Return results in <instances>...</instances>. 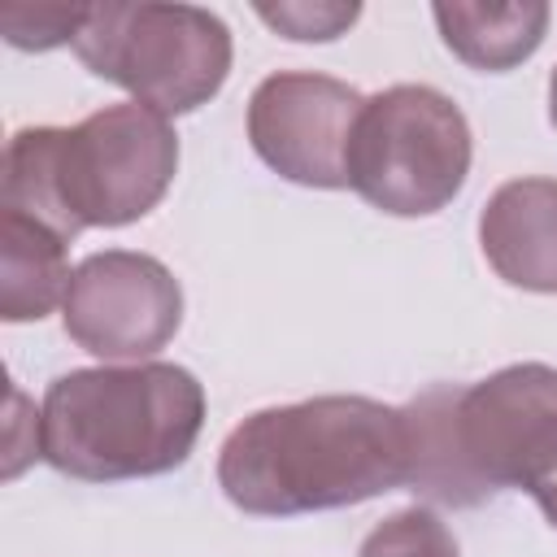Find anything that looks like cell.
Listing matches in <instances>:
<instances>
[{
    "instance_id": "1",
    "label": "cell",
    "mask_w": 557,
    "mask_h": 557,
    "mask_svg": "<svg viewBox=\"0 0 557 557\" xmlns=\"http://www.w3.org/2000/svg\"><path fill=\"white\" fill-rule=\"evenodd\" d=\"M409 479L400 409L370 396H313L257 409L218 453L226 500L257 518L361 505Z\"/></svg>"
},
{
    "instance_id": "2",
    "label": "cell",
    "mask_w": 557,
    "mask_h": 557,
    "mask_svg": "<svg viewBox=\"0 0 557 557\" xmlns=\"http://www.w3.org/2000/svg\"><path fill=\"white\" fill-rule=\"evenodd\" d=\"M178 170V135L148 104H104L78 126H26L4 148L0 209H17L65 244L87 226H126L161 205Z\"/></svg>"
},
{
    "instance_id": "3",
    "label": "cell",
    "mask_w": 557,
    "mask_h": 557,
    "mask_svg": "<svg viewBox=\"0 0 557 557\" xmlns=\"http://www.w3.org/2000/svg\"><path fill=\"white\" fill-rule=\"evenodd\" d=\"M205 426V387L170 361L70 370L48 383L39 457L83 483L178 470Z\"/></svg>"
},
{
    "instance_id": "4",
    "label": "cell",
    "mask_w": 557,
    "mask_h": 557,
    "mask_svg": "<svg viewBox=\"0 0 557 557\" xmlns=\"http://www.w3.org/2000/svg\"><path fill=\"white\" fill-rule=\"evenodd\" d=\"M74 52L161 117L200 109L231 74V30L196 4H91Z\"/></svg>"
},
{
    "instance_id": "5",
    "label": "cell",
    "mask_w": 557,
    "mask_h": 557,
    "mask_svg": "<svg viewBox=\"0 0 557 557\" xmlns=\"http://www.w3.org/2000/svg\"><path fill=\"white\" fill-rule=\"evenodd\" d=\"M470 174V122L444 91L396 83L361 104L348 144V187L392 213H440Z\"/></svg>"
},
{
    "instance_id": "6",
    "label": "cell",
    "mask_w": 557,
    "mask_h": 557,
    "mask_svg": "<svg viewBox=\"0 0 557 557\" xmlns=\"http://www.w3.org/2000/svg\"><path fill=\"white\" fill-rule=\"evenodd\" d=\"M453 435L483 500L500 487L535 496L557 479V366L522 361L457 387Z\"/></svg>"
},
{
    "instance_id": "7",
    "label": "cell",
    "mask_w": 557,
    "mask_h": 557,
    "mask_svg": "<svg viewBox=\"0 0 557 557\" xmlns=\"http://www.w3.org/2000/svg\"><path fill=\"white\" fill-rule=\"evenodd\" d=\"M61 322L65 335L91 357L139 361L174 339L183 322V287L148 252H91L70 274Z\"/></svg>"
},
{
    "instance_id": "8",
    "label": "cell",
    "mask_w": 557,
    "mask_h": 557,
    "mask_svg": "<svg viewBox=\"0 0 557 557\" xmlns=\"http://www.w3.org/2000/svg\"><path fill=\"white\" fill-rule=\"evenodd\" d=\"M361 91L309 70H283L257 83L248 100V139L257 157L305 187H348V144L361 117Z\"/></svg>"
},
{
    "instance_id": "9",
    "label": "cell",
    "mask_w": 557,
    "mask_h": 557,
    "mask_svg": "<svg viewBox=\"0 0 557 557\" xmlns=\"http://www.w3.org/2000/svg\"><path fill=\"white\" fill-rule=\"evenodd\" d=\"M487 265L522 292H557V178H509L479 218Z\"/></svg>"
},
{
    "instance_id": "10",
    "label": "cell",
    "mask_w": 557,
    "mask_h": 557,
    "mask_svg": "<svg viewBox=\"0 0 557 557\" xmlns=\"http://www.w3.org/2000/svg\"><path fill=\"white\" fill-rule=\"evenodd\" d=\"M65 239L17 209H0V318L39 322L70 292Z\"/></svg>"
},
{
    "instance_id": "11",
    "label": "cell",
    "mask_w": 557,
    "mask_h": 557,
    "mask_svg": "<svg viewBox=\"0 0 557 557\" xmlns=\"http://www.w3.org/2000/svg\"><path fill=\"white\" fill-rule=\"evenodd\" d=\"M435 26L453 57H461L470 70H513L522 65L548 30L553 9L544 0L522 4H435Z\"/></svg>"
},
{
    "instance_id": "12",
    "label": "cell",
    "mask_w": 557,
    "mask_h": 557,
    "mask_svg": "<svg viewBox=\"0 0 557 557\" xmlns=\"http://www.w3.org/2000/svg\"><path fill=\"white\" fill-rule=\"evenodd\" d=\"M453 400L457 387L440 383L426 387L422 396H413L400 418H405V440H409V479L405 487L453 505V509H474L483 505V496L474 492V483L466 479V466L457 457V435H453Z\"/></svg>"
},
{
    "instance_id": "13",
    "label": "cell",
    "mask_w": 557,
    "mask_h": 557,
    "mask_svg": "<svg viewBox=\"0 0 557 557\" xmlns=\"http://www.w3.org/2000/svg\"><path fill=\"white\" fill-rule=\"evenodd\" d=\"M357 557H457V540L431 509H400L361 540Z\"/></svg>"
},
{
    "instance_id": "14",
    "label": "cell",
    "mask_w": 557,
    "mask_h": 557,
    "mask_svg": "<svg viewBox=\"0 0 557 557\" xmlns=\"http://www.w3.org/2000/svg\"><path fill=\"white\" fill-rule=\"evenodd\" d=\"M87 9L91 4H22V0H9V4H0V35L13 48H26V52L74 44L83 22H87Z\"/></svg>"
},
{
    "instance_id": "15",
    "label": "cell",
    "mask_w": 557,
    "mask_h": 557,
    "mask_svg": "<svg viewBox=\"0 0 557 557\" xmlns=\"http://www.w3.org/2000/svg\"><path fill=\"white\" fill-rule=\"evenodd\" d=\"M257 17L287 39H339L361 17V4H257Z\"/></svg>"
},
{
    "instance_id": "16",
    "label": "cell",
    "mask_w": 557,
    "mask_h": 557,
    "mask_svg": "<svg viewBox=\"0 0 557 557\" xmlns=\"http://www.w3.org/2000/svg\"><path fill=\"white\" fill-rule=\"evenodd\" d=\"M535 505H540V513L548 518V527L557 531V479H553L548 487H540V492H535Z\"/></svg>"
},
{
    "instance_id": "17",
    "label": "cell",
    "mask_w": 557,
    "mask_h": 557,
    "mask_svg": "<svg viewBox=\"0 0 557 557\" xmlns=\"http://www.w3.org/2000/svg\"><path fill=\"white\" fill-rule=\"evenodd\" d=\"M548 117H553V126H557V70H553V78H548Z\"/></svg>"
}]
</instances>
